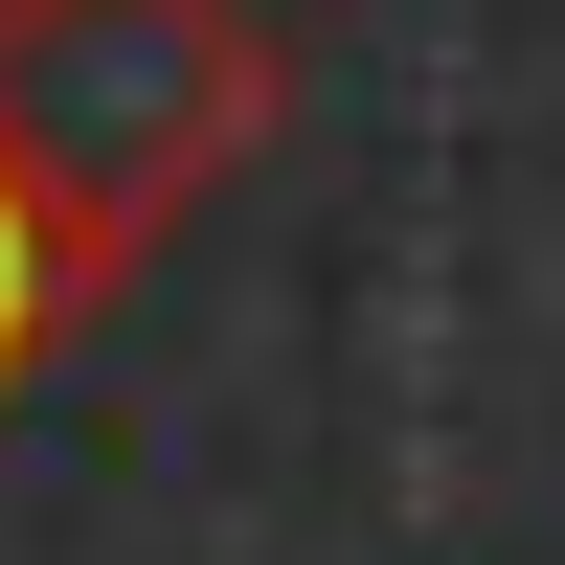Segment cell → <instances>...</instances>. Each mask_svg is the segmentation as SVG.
Returning <instances> with one entry per match:
<instances>
[{"mask_svg": "<svg viewBox=\"0 0 565 565\" xmlns=\"http://www.w3.org/2000/svg\"><path fill=\"white\" fill-rule=\"evenodd\" d=\"M271 114H295L271 0H0V204L68 295H114L204 181H249Z\"/></svg>", "mask_w": 565, "mask_h": 565, "instance_id": "1", "label": "cell"}, {"mask_svg": "<svg viewBox=\"0 0 565 565\" xmlns=\"http://www.w3.org/2000/svg\"><path fill=\"white\" fill-rule=\"evenodd\" d=\"M68 317H90V295H68V271H45V226H23V204H0V385H23V362H45V340H68Z\"/></svg>", "mask_w": 565, "mask_h": 565, "instance_id": "2", "label": "cell"}]
</instances>
